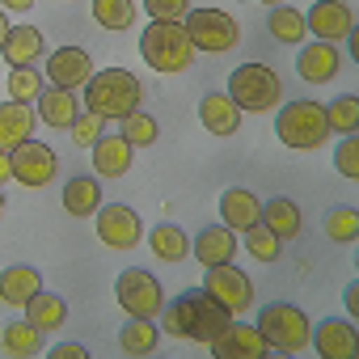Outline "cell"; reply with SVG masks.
<instances>
[{
  "instance_id": "obj_1",
  "label": "cell",
  "mask_w": 359,
  "mask_h": 359,
  "mask_svg": "<svg viewBox=\"0 0 359 359\" xmlns=\"http://www.w3.org/2000/svg\"><path fill=\"white\" fill-rule=\"evenodd\" d=\"M156 317H161V334H169V338H191V342H212L233 321V313L216 296H208V287L177 292Z\"/></svg>"
},
{
  "instance_id": "obj_2",
  "label": "cell",
  "mask_w": 359,
  "mask_h": 359,
  "mask_svg": "<svg viewBox=\"0 0 359 359\" xmlns=\"http://www.w3.org/2000/svg\"><path fill=\"white\" fill-rule=\"evenodd\" d=\"M140 97H144V89H140V81L127 68H102V72L89 76L81 102H85V110L102 114L106 123H118L131 110H140Z\"/></svg>"
},
{
  "instance_id": "obj_3",
  "label": "cell",
  "mask_w": 359,
  "mask_h": 359,
  "mask_svg": "<svg viewBox=\"0 0 359 359\" xmlns=\"http://www.w3.org/2000/svg\"><path fill=\"white\" fill-rule=\"evenodd\" d=\"M254 325H258V334L266 338V346L279 351V355H300V351L309 346V334H313L309 313H304L300 304H292V300H271V304H262Z\"/></svg>"
},
{
  "instance_id": "obj_4",
  "label": "cell",
  "mask_w": 359,
  "mask_h": 359,
  "mask_svg": "<svg viewBox=\"0 0 359 359\" xmlns=\"http://www.w3.org/2000/svg\"><path fill=\"white\" fill-rule=\"evenodd\" d=\"M140 55L156 72H187L195 60V47H191L182 22H148L140 34Z\"/></svg>"
},
{
  "instance_id": "obj_5",
  "label": "cell",
  "mask_w": 359,
  "mask_h": 359,
  "mask_svg": "<svg viewBox=\"0 0 359 359\" xmlns=\"http://www.w3.org/2000/svg\"><path fill=\"white\" fill-rule=\"evenodd\" d=\"M233 102H237V110L245 114H262V110H271V106H279V97H283V85H279V76H275V68H266V64H241V68H233V76H229V89H224Z\"/></svg>"
},
{
  "instance_id": "obj_6",
  "label": "cell",
  "mask_w": 359,
  "mask_h": 359,
  "mask_svg": "<svg viewBox=\"0 0 359 359\" xmlns=\"http://www.w3.org/2000/svg\"><path fill=\"white\" fill-rule=\"evenodd\" d=\"M275 135L287 144V148H296V152H304V148H321L325 144V135H330V123H325V106L321 102H287L283 110H279V118H275Z\"/></svg>"
},
{
  "instance_id": "obj_7",
  "label": "cell",
  "mask_w": 359,
  "mask_h": 359,
  "mask_svg": "<svg viewBox=\"0 0 359 359\" xmlns=\"http://www.w3.org/2000/svg\"><path fill=\"white\" fill-rule=\"evenodd\" d=\"M182 30H187L191 47L203 51V55H224V51H233L241 43V26L224 9H191L182 18Z\"/></svg>"
},
{
  "instance_id": "obj_8",
  "label": "cell",
  "mask_w": 359,
  "mask_h": 359,
  "mask_svg": "<svg viewBox=\"0 0 359 359\" xmlns=\"http://www.w3.org/2000/svg\"><path fill=\"white\" fill-rule=\"evenodd\" d=\"M114 300L123 304L127 317H156V313L165 309V292H161L156 275H152V271H140V266L118 271V279H114Z\"/></svg>"
},
{
  "instance_id": "obj_9",
  "label": "cell",
  "mask_w": 359,
  "mask_h": 359,
  "mask_svg": "<svg viewBox=\"0 0 359 359\" xmlns=\"http://www.w3.org/2000/svg\"><path fill=\"white\" fill-rule=\"evenodd\" d=\"M208 296H216L233 317H241L245 309H254V283L250 275L237 266V262H220V266H208V279H203Z\"/></svg>"
},
{
  "instance_id": "obj_10",
  "label": "cell",
  "mask_w": 359,
  "mask_h": 359,
  "mask_svg": "<svg viewBox=\"0 0 359 359\" xmlns=\"http://www.w3.org/2000/svg\"><path fill=\"white\" fill-rule=\"evenodd\" d=\"M9 161H13V182H22V187H47L51 177H55V169H60V156H55V148L51 144H43V140H26V144H18L13 152H9Z\"/></svg>"
},
{
  "instance_id": "obj_11",
  "label": "cell",
  "mask_w": 359,
  "mask_h": 359,
  "mask_svg": "<svg viewBox=\"0 0 359 359\" xmlns=\"http://www.w3.org/2000/svg\"><path fill=\"white\" fill-rule=\"evenodd\" d=\"M97 237L110 250H135L144 241V220L127 203H106V208H97Z\"/></svg>"
},
{
  "instance_id": "obj_12",
  "label": "cell",
  "mask_w": 359,
  "mask_h": 359,
  "mask_svg": "<svg viewBox=\"0 0 359 359\" xmlns=\"http://www.w3.org/2000/svg\"><path fill=\"white\" fill-rule=\"evenodd\" d=\"M304 26L321 43H342V39L355 34V13H351L346 0H317V5H309V13H304Z\"/></svg>"
},
{
  "instance_id": "obj_13",
  "label": "cell",
  "mask_w": 359,
  "mask_h": 359,
  "mask_svg": "<svg viewBox=\"0 0 359 359\" xmlns=\"http://www.w3.org/2000/svg\"><path fill=\"white\" fill-rule=\"evenodd\" d=\"M208 346H212L216 359H262V355L271 351L266 338L258 334V325H245V321H237V317H233Z\"/></svg>"
},
{
  "instance_id": "obj_14",
  "label": "cell",
  "mask_w": 359,
  "mask_h": 359,
  "mask_svg": "<svg viewBox=\"0 0 359 359\" xmlns=\"http://www.w3.org/2000/svg\"><path fill=\"white\" fill-rule=\"evenodd\" d=\"M47 85H60V89H85L89 76H93V60L85 47H60L47 55Z\"/></svg>"
},
{
  "instance_id": "obj_15",
  "label": "cell",
  "mask_w": 359,
  "mask_h": 359,
  "mask_svg": "<svg viewBox=\"0 0 359 359\" xmlns=\"http://www.w3.org/2000/svg\"><path fill=\"white\" fill-rule=\"evenodd\" d=\"M338 68H342V60H338V47L334 43H309V47H300V55H296V72H300V81H309V85H330L334 76H338Z\"/></svg>"
},
{
  "instance_id": "obj_16",
  "label": "cell",
  "mask_w": 359,
  "mask_h": 359,
  "mask_svg": "<svg viewBox=\"0 0 359 359\" xmlns=\"http://www.w3.org/2000/svg\"><path fill=\"white\" fill-rule=\"evenodd\" d=\"M309 342L317 346V355H325V359H351L355 355V325L351 321H338V317H325V321H317L313 325V334H309Z\"/></svg>"
},
{
  "instance_id": "obj_17",
  "label": "cell",
  "mask_w": 359,
  "mask_h": 359,
  "mask_svg": "<svg viewBox=\"0 0 359 359\" xmlns=\"http://www.w3.org/2000/svg\"><path fill=\"white\" fill-rule=\"evenodd\" d=\"M220 220H224L233 233H245V229H254V224L262 220V199H258L254 191H245V187H229V191L220 195Z\"/></svg>"
},
{
  "instance_id": "obj_18",
  "label": "cell",
  "mask_w": 359,
  "mask_h": 359,
  "mask_svg": "<svg viewBox=\"0 0 359 359\" xmlns=\"http://www.w3.org/2000/svg\"><path fill=\"white\" fill-rule=\"evenodd\" d=\"M34 106H39V118H43L47 127H55V131H68V127L76 123V114H81L76 89H60V85H47Z\"/></svg>"
},
{
  "instance_id": "obj_19",
  "label": "cell",
  "mask_w": 359,
  "mask_h": 359,
  "mask_svg": "<svg viewBox=\"0 0 359 359\" xmlns=\"http://www.w3.org/2000/svg\"><path fill=\"white\" fill-rule=\"evenodd\" d=\"M191 254H195L203 266L233 262V258H237V233H233L229 224H208V229L191 241Z\"/></svg>"
},
{
  "instance_id": "obj_20",
  "label": "cell",
  "mask_w": 359,
  "mask_h": 359,
  "mask_svg": "<svg viewBox=\"0 0 359 359\" xmlns=\"http://www.w3.org/2000/svg\"><path fill=\"white\" fill-rule=\"evenodd\" d=\"M0 51H5V60H9L13 68H34V64L43 60V51H47V39H43V30H34V26H9Z\"/></svg>"
},
{
  "instance_id": "obj_21",
  "label": "cell",
  "mask_w": 359,
  "mask_h": 359,
  "mask_svg": "<svg viewBox=\"0 0 359 359\" xmlns=\"http://www.w3.org/2000/svg\"><path fill=\"white\" fill-rule=\"evenodd\" d=\"M199 123H203V131L229 140V135H237V127H241V110H237V102H233L229 93H208V97L199 102Z\"/></svg>"
},
{
  "instance_id": "obj_22",
  "label": "cell",
  "mask_w": 359,
  "mask_h": 359,
  "mask_svg": "<svg viewBox=\"0 0 359 359\" xmlns=\"http://www.w3.org/2000/svg\"><path fill=\"white\" fill-rule=\"evenodd\" d=\"M34 135V106L30 102H0V152H13Z\"/></svg>"
},
{
  "instance_id": "obj_23",
  "label": "cell",
  "mask_w": 359,
  "mask_h": 359,
  "mask_svg": "<svg viewBox=\"0 0 359 359\" xmlns=\"http://www.w3.org/2000/svg\"><path fill=\"white\" fill-rule=\"evenodd\" d=\"M39 287H43V275L30 262H13V266L0 271V300H5L9 309H22Z\"/></svg>"
},
{
  "instance_id": "obj_24",
  "label": "cell",
  "mask_w": 359,
  "mask_h": 359,
  "mask_svg": "<svg viewBox=\"0 0 359 359\" xmlns=\"http://www.w3.org/2000/svg\"><path fill=\"white\" fill-rule=\"evenodd\" d=\"M262 224L279 237V241H296L304 233V216H300V203L287 199V195H275L262 203Z\"/></svg>"
},
{
  "instance_id": "obj_25",
  "label": "cell",
  "mask_w": 359,
  "mask_h": 359,
  "mask_svg": "<svg viewBox=\"0 0 359 359\" xmlns=\"http://www.w3.org/2000/svg\"><path fill=\"white\" fill-rule=\"evenodd\" d=\"M131 140L127 135H97V144H93V169L102 173V177H123L127 169H131Z\"/></svg>"
},
{
  "instance_id": "obj_26",
  "label": "cell",
  "mask_w": 359,
  "mask_h": 359,
  "mask_svg": "<svg viewBox=\"0 0 359 359\" xmlns=\"http://www.w3.org/2000/svg\"><path fill=\"white\" fill-rule=\"evenodd\" d=\"M64 208H68V216H76V220L97 216V208H102V182H97L93 173L68 177V187H64Z\"/></svg>"
},
{
  "instance_id": "obj_27",
  "label": "cell",
  "mask_w": 359,
  "mask_h": 359,
  "mask_svg": "<svg viewBox=\"0 0 359 359\" xmlns=\"http://www.w3.org/2000/svg\"><path fill=\"white\" fill-rule=\"evenodd\" d=\"M26 321H34L43 334H55V330H64V321H68V300L64 296H55V292H34L26 304Z\"/></svg>"
},
{
  "instance_id": "obj_28",
  "label": "cell",
  "mask_w": 359,
  "mask_h": 359,
  "mask_svg": "<svg viewBox=\"0 0 359 359\" xmlns=\"http://www.w3.org/2000/svg\"><path fill=\"white\" fill-rule=\"evenodd\" d=\"M161 342V325L156 317H127V325L118 330V346L123 355H152Z\"/></svg>"
},
{
  "instance_id": "obj_29",
  "label": "cell",
  "mask_w": 359,
  "mask_h": 359,
  "mask_svg": "<svg viewBox=\"0 0 359 359\" xmlns=\"http://www.w3.org/2000/svg\"><path fill=\"white\" fill-rule=\"evenodd\" d=\"M148 245H152V254H156L161 262H187V258H191V237L177 229V224H169V220H161V224L148 233Z\"/></svg>"
},
{
  "instance_id": "obj_30",
  "label": "cell",
  "mask_w": 359,
  "mask_h": 359,
  "mask_svg": "<svg viewBox=\"0 0 359 359\" xmlns=\"http://www.w3.org/2000/svg\"><path fill=\"white\" fill-rule=\"evenodd\" d=\"M0 346H5L9 355H18V359H34V355H43V330L34 325V321H9L5 325V334H0Z\"/></svg>"
},
{
  "instance_id": "obj_31",
  "label": "cell",
  "mask_w": 359,
  "mask_h": 359,
  "mask_svg": "<svg viewBox=\"0 0 359 359\" xmlns=\"http://www.w3.org/2000/svg\"><path fill=\"white\" fill-rule=\"evenodd\" d=\"M266 30L279 39V43H304L309 26H304V13L292 9V5H275L271 18H266Z\"/></svg>"
},
{
  "instance_id": "obj_32",
  "label": "cell",
  "mask_w": 359,
  "mask_h": 359,
  "mask_svg": "<svg viewBox=\"0 0 359 359\" xmlns=\"http://www.w3.org/2000/svg\"><path fill=\"white\" fill-rule=\"evenodd\" d=\"M93 18L102 30H131L135 26V0H93Z\"/></svg>"
},
{
  "instance_id": "obj_33",
  "label": "cell",
  "mask_w": 359,
  "mask_h": 359,
  "mask_svg": "<svg viewBox=\"0 0 359 359\" xmlns=\"http://www.w3.org/2000/svg\"><path fill=\"white\" fill-rule=\"evenodd\" d=\"M5 89H9L13 102H39L43 89H47V72H39V68H13L9 81H5Z\"/></svg>"
},
{
  "instance_id": "obj_34",
  "label": "cell",
  "mask_w": 359,
  "mask_h": 359,
  "mask_svg": "<svg viewBox=\"0 0 359 359\" xmlns=\"http://www.w3.org/2000/svg\"><path fill=\"white\" fill-rule=\"evenodd\" d=\"M325 123H330V131H338V135H355V131H359V97H355V93L334 97V102L325 106Z\"/></svg>"
},
{
  "instance_id": "obj_35",
  "label": "cell",
  "mask_w": 359,
  "mask_h": 359,
  "mask_svg": "<svg viewBox=\"0 0 359 359\" xmlns=\"http://www.w3.org/2000/svg\"><path fill=\"white\" fill-rule=\"evenodd\" d=\"M118 135H127L131 148H148V144H156L161 123H156L152 114H144V110H131L127 118H118Z\"/></svg>"
},
{
  "instance_id": "obj_36",
  "label": "cell",
  "mask_w": 359,
  "mask_h": 359,
  "mask_svg": "<svg viewBox=\"0 0 359 359\" xmlns=\"http://www.w3.org/2000/svg\"><path fill=\"white\" fill-rule=\"evenodd\" d=\"M325 237L338 241V245H351L359 237V216L355 208H330L325 212Z\"/></svg>"
},
{
  "instance_id": "obj_37",
  "label": "cell",
  "mask_w": 359,
  "mask_h": 359,
  "mask_svg": "<svg viewBox=\"0 0 359 359\" xmlns=\"http://www.w3.org/2000/svg\"><path fill=\"white\" fill-rule=\"evenodd\" d=\"M241 237H245V250H250L258 262H275V258L283 254V241H279V237H275V233H271L262 220H258L254 229H245Z\"/></svg>"
},
{
  "instance_id": "obj_38",
  "label": "cell",
  "mask_w": 359,
  "mask_h": 359,
  "mask_svg": "<svg viewBox=\"0 0 359 359\" xmlns=\"http://www.w3.org/2000/svg\"><path fill=\"white\" fill-rule=\"evenodd\" d=\"M68 131H72V140H76L81 148H93V144H97V135H106V118H102V114H93V110H81V114H76V123H72Z\"/></svg>"
},
{
  "instance_id": "obj_39",
  "label": "cell",
  "mask_w": 359,
  "mask_h": 359,
  "mask_svg": "<svg viewBox=\"0 0 359 359\" xmlns=\"http://www.w3.org/2000/svg\"><path fill=\"white\" fill-rule=\"evenodd\" d=\"M334 169L346 177V182H355V177H359V135H342V144L334 152Z\"/></svg>"
},
{
  "instance_id": "obj_40",
  "label": "cell",
  "mask_w": 359,
  "mask_h": 359,
  "mask_svg": "<svg viewBox=\"0 0 359 359\" xmlns=\"http://www.w3.org/2000/svg\"><path fill=\"white\" fill-rule=\"evenodd\" d=\"M144 13L152 22H182L191 13V0H144Z\"/></svg>"
},
{
  "instance_id": "obj_41",
  "label": "cell",
  "mask_w": 359,
  "mask_h": 359,
  "mask_svg": "<svg viewBox=\"0 0 359 359\" xmlns=\"http://www.w3.org/2000/svg\"><path fill=\"white\" fill-rule=\"evenodd\" d=\"M51 359H89V351L81 342H60V346H51Z\"/></svg>"
},
{
  "instance_id": "obj_42",
  "label": "cell",
  "mask_w": 359,
  "mask_h": 359,
  "mask_svg": "<svg viewBox=\"0 0 359 359\" xmlns=\"http://www.w3.org/2000/svg\"><path fill=\"white\" fill-rule=\"evenodd\" d=\"M342 300H346V313H351V317H359V283H346Z\"/></svg>"
},
{
  "instance_id": "obj_43",
  "label": "cell",
  "mask_w": 359,
  "mask_h": 359,
  "mask_svg": "<svg viewBox=\"0 0 359 359\" xmlns=\"http://www.w3.org/2000/svg\"><path fill=\"white\" fill-rule=\"evenodd\" d=\"M5 182H13V161H9V152H0V187Z\"/></svg>"
},
{
  "instance_id": "obj_44",
  "label": "cell",
  "mask_w": 359,
  "mask_h": 359,
  "mask_svg": "<svg viewBox=\"0 0 359 359\" xmlns=\"http://www.w3.org/2000/svg\"><path fill=\"white\" fill-rule=\"evenodd\" d=\"M34 5V0H0V9H9V13H26Z\"/></svg>"
},
{
  "instance_id": "obj_45",
  "label": "cell",
  "mask_w": 359,
  "mask_h": 359,
  "mask_svg": "<svg viewBox=\"0 0 359 359\" xmlns=\"http://www.w3.org/2000/svg\"><path fill=\"white\" fill-rule=\"evenodd\" d=\"M5 34H9V18H5V9H0V43H5Z\"/></svg>"
},
{
  "instance_id": "obj_46",
  "label": "cell",
  "mask_w": 359,
  "mask_h": 359,
  "mask_svg": "<svg viewBox=\"0 0 359 359\" xmlns=\"http://www.w3.org/2000/svg\"><path fill=\"white\" fill-rule=\"evenodd\" d=\"M262 5H283V0H262Z\"/></svg>"
},
{
  "instance_id": "obj_47",
  "label": "cell",
  "mask_w": 359,
  "mask_h": 359,
  "mask_svg": "<svg viewBox=\"0 0 359 359\" xmlns=\"http://www.w3.org/2000/svg\"><path fill=\"white\" fill-rule=\"evenodd\" d=\"M0 212H5V195H0Z\"/></svg>"
}]
</instances>
